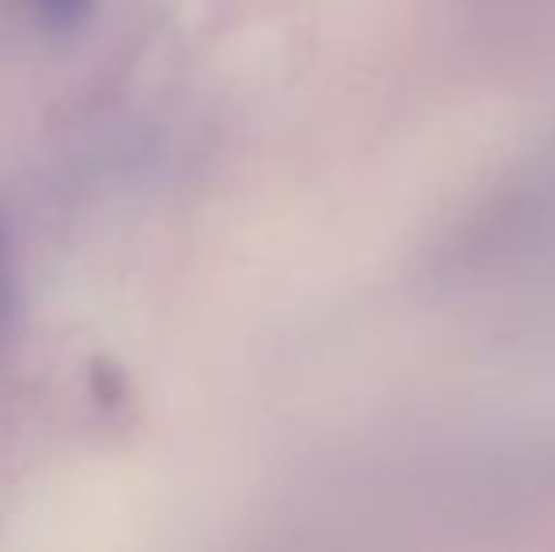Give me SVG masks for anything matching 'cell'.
<instances>
[{
    "mask_svg": "<svg viewBox=\"0 0 555 552\" xmlns=\"http://www.w3.org/2000/svg\"><path fill=\"white\" fill-rule=\"evenodd\" d=\"M30 8L38 12V20L53 30V35H73L91 20L95 0H30Z\"/></svg>",
    "mask_w": 555,
    "mask_h": 552,
    "instance_id": "6da1fadb",
    "label": "cell"
},
{
    "mask_svg": "<svg viewBox=\"0 0 555 552\" xmlns=\"http://www.w3.org/2000/svg\"><path fill=\"white\" fill-rule=\"evenodd\" d=\"M12 322V269H8V235L0 223V337Z\"/></svg>",
    "mask_w": 555,
    "mask_h": 552,
    "instance_id": "7a4b0ae2",
    "label": "cell"
}]
</instances>
